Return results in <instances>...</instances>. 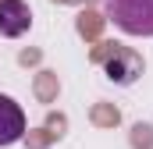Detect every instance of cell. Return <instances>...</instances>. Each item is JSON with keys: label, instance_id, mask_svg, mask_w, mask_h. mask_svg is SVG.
I'll return each instance as SVG.
<instances>
[{"label": "cell", "instance_id": "obj_1", "mask_svg": "<svg viewBox=\"0 0 153 149\" xmlns=\"http://www.w3.org/2000/svg\"><path fill=\"white\" fill-rule=\"evenodd\" d=\"M107 18L128 36H153V0H103Z\"/></svg>", "mask_w": 153, "mask_h": 149}, {"label": "cell", "instance_id": "obj_2", "mask_svg": "<svg viewBox=\"0 0 153 149\" xmlns=\"http://www.w3.org/2000/svg\"><path fill=\"white\" fill-rule=\"evenodd\" d=\"M32 29V11L25 0H0V36L18 39Z\"/></svg>", "mask_w": 153, "mask_h": 149}, {"label": "cell", "instance_id": "obj_3", "mask_svg": "<svg viewBox=\"0 0 153 149\" xmlns=\"http://www.w3.org/2000/svg\"><path fill=\"white\" fill-rule=\"evenodd\" d=\"M25 135V114L11 96H0V146H14Z\"/></svg>", "mask_w": 153, "mask_h": 149}, {"label": "cell", "instance_id": "obj_4", "mask_svg": "<svg viewBox=\"0 0 153 149\" xmlns=\"http://www.w3.org/2000/svg\"><path fill=\"white\" fill-rule=\"evenodd\" d=\"M103 71H107V78L117 82V85H132V82L143 74V60H139L132 50H114V57H107Z\"/></svg>", "mask_w": 153, "mask_h": 149}]
</instances>
